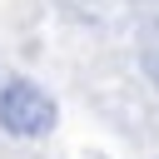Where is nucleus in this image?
I'll return each instance as SVG.
<instances>
[{
	"label": "nucleus",
	"mask_w": 159,
	"mask_h": 159,
	"mask_svg": "<svg viewBox=\"0 0 159 159\" xmlns=\"http://www.w3.org/2000/svg\"><path fill=\"white\" fill-rule=\"evenodd\" d=\"M55 99L35 80H5L0 84V129L15 139H40L55 129Z\"/></svg>",
	"instance_id": "nucleus-1"
}]
</instances>
